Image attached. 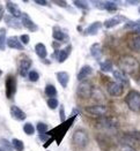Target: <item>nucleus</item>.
I'll use <instances>...</instances> for the list:
<instances>
[{"label": "nucleus", "instance_id": "obj_24", "mask_svg": "<svg viewBox=\"0 0 140 151\" xmlns=\"http://www.w3.org/2000/svg\"><path fill=\"white\" fill-rule=\"evenodd\" d=\"M35 52H36V54H37L38 57L41 58V59H45L46 58V55H48V50H46V47H45V45L43 44V43H37L36 45H35Z\"/></svg>", "mask_w": 140, "mask_h": 151}, {"label": "nucleus", "instance_id": "obj_1", "mask_svg": "<svg viewBox=\"0 0 140 151\" xmlns=\"http://www.w3.org/2000/svg\"><path fill=\"white\" fill-rule=\"evenodd\" d=\"M118 67L119 70L124 72L125 74L128 75H134L140 70V63L137 58L130 54H124L118 59Z\"/></svg>", "mask_w": 140, "mask_h": 151}, {"label": "nucleus", "instance_id": "obj_15", "mask_svg": "<svg viewBox=\"0 0 140 151\" xmlns=\"http://www.w3.org/2000/svg\"><path fill=\"white\" fill-rule=\"evenodd\" d=\"M93 67H90L88 65H85L83 67H81L80 68V70H79V73H78V75H76V78H78V81H80V82H83L87 77L93 74Z\"/></svg>", "mask_w": 140, "mask_h": 151}, {"label": "nucleus", "instance_id": "obj_34", "mask_svg": "<svg viewBox=\"0 0 140 151\" xmlns=\"http://www.w3.org/2000/svg\"><path fill=\"white\" fill-rule=\"evenodd\" d=\"M58 105H59V101H58L57 98H49L48 99V106L50 107L51 110H56L58 107Z\"/></svg>", "mask_w": 140, "mask_h": 151}, {"label": "nucleus", "instance_id": "obj_42", "mask_svg": "<svg viewBox=\"0 0 140 151\" xmlns=\"http://www.w3.org/2000/svg\"><path fill=\"white\" fill-rule=\"evenodd\" d=\"M125 4L126 5H138L140 4V0H127L125 1Z\"/></svg>", "mask_w": 140, "mask_h": 151}, {"label": "nucleus", "instance_id": "obj_31", "mask_svg": "<svg viewBox=\"0 0 140 151\" xmlns=\"http://www.w3.org/2000/svg\"><path fill=\"white\" fill-rule=\"evenodd\" d=\"M36 129H37V132L41 135H43V134H46L48 133L49 127H48L46 124H44V122H38L37 126H36Z\"/></svg>", "mask_w": 140, "mask_h": 151}, {"label": "nucleus", "instance_id": "obj_13", "mask_svg": "<svg viewBox=\"0 0 140 151\" xmlns=\"http://www.w3.org/2000/svg\"><path fill=\"white\" fill-rule=\"evenodd\" d=\"M102 25L103 23L100 22V21H95V22H93L91 24H89L86 29H85V31H83V36H95L97 32H99V30L102 28Z\"/></svg>", "mask_w": 140, "mask_h": 151}, {"label": "nucleus", "instance_id": "obj_40", "mask_svg": "<svg viewBox=\"0 0 140 151\" xmlns=\"http://www.w3.org/2000/svg\"><path fill=\"white\" fill-rule=\"evenodd\" d=\"M120 151H136V149H133V148H131V147H128L126 144H120Z\"/></svg>", "mask_w": 140, "mask_h": 151}, {"label": "nucleus", "instance_id": "obj_47", "mask_svg": "<svg viewBox=\"0 0 140 151\" xmlns=\"http://www.w3.org/2000/svg\"><path fill=\"white\" fill-rule=\"evenodd\" d=\"M1 75H2V70L0 69V77H1Z\"/></svg>", "mask_w": 140, "mask_h": 151}, {"label": "nucleus", "instance_id": "obj_11", "mask_svg": "<svg viewBox=\"0 0 140 151\" xmlns=\"http://www.w3.org/2000/svg\"><path fill=\"white\" fill-rule=\"evenodd\" d=\"M21 23L22 27H25V29H28L30 32H35L38 30V25L29 17V15L27 13H23L22 16H21Z\"/></svg>", "mask_w": 140, "mask_h": 151}, {"label": "nucleus", "instance_id": "obj_4", "mask_svg": "<svg viewBox=\"0 0 140 151\" xmlns=\"http://www.w3.org/2000/svg\"><path fill=\"white\" fill-rule=\"evenodd\" d=\"M72 142L78 148H81V149L86 148L89 143V136L87 134V132L83 130V129L75 130L74 134H73V137H72Z\"/></svg>", "mask_w": 140, "mask_h": 151}, {"label": "nucleus", "instance_id": "obj_45", "mask_svg": "<svg viewBox=\"0 0 140 151\" xmlns=\"http://www.w3.org/2000/svg\"><path fill=\"white\" fill-rule=\"evenodd\" d=\"M133 34H134V35H138V36H140V27H139V28H137V29H134Z\"/></svg>", "mask_w": 140, "mask_h": 151}, {"label": "nucleus", "instance_id": "obj_41", "mask_svg": "<svg viewBox=\"0 0 140 151\" xmlns=\"http://www.w3.org/2000/svg\"><path fill=\"white\" fill-rule=\"evenodd\" d=\"M56 5H59V7H67V2L66 1H59V0H54L53 1Z\"/></svg>", "mask_w": 140, "mask_h": 151}, {"label": "nucleus", "instance_id": "obj_26", "mask_svg": "<svg viewBox=\"0 0 140 151\" xmlns=\"http://www.w3.org/2000/svg\"><path fill=\"white\" fill-rule=\"evenodd\" d=\"M44 92L49 98H56L57 96V89L53 84H48L44 89Z\"/></svg>", "mask_w": 140, "mask_h": 151}, {"label": "nucleus", "instance_id": "obj_36", "mask_svg": "<svg viewBox=\"0 0 140 151\" xmlns=\"http://www.w3.org/2000/svg\"><path fill=\"white\" fill-rule=\"evenodd\" d=\"M140 27V21H127L125 28L126 29H137Z\"/></svg>", "mask_w": 140, "mask_h": 151}, {"label": "nucleus", "instance_id": "obj_43", "mask_svg": "<svg viewBox=\"0 0 140 151\" xmlns=\"http://www.w3.org/2000/svg\"><path fill=\"white\" fill-rule=\"evenodd\" d=\"M35 4L41 5V6H46L48 5V1H45V0H35Z\"/></svg>", "mask_w": 140, "mask_h": 151}, {"label": "nucleus", "instance_id": "obj_39", "mask_svg": "<svg viewBox=\"0 0 140 151\" xmlns=\"http://www.w3.org/2000/svg\"><path fill=\"white\" fill-rule=\"evenodd\" d=\"M132 139H134L137 142L140 143V132H131V133H127Z\"/></svg>", "mask_w": 140, "mask_h": 151}, {"label": "nucleus", "instance_id": "obj_38", "mask_svg": "<svg viewBox=\"0 0 140 151\" xmlns=\"http://www.w3.org/2000/svg\"><path fill=\"white\" fill-rule=\"evenodd\" d=\"M59 115H60V121H62V124L66 121V114H65V107H64V105L60 106V110H59Z\"/></svg>", "mask_w": 140, "mask_h": 151}, {"label": "nucleus", "instance_id": "obj_6", "mask_svg": "<svg viewBox=\"0 0 140 151\" xmlns=\"http://www.w3.org/2000/svg\"><path fill=\"white\" fill-rule=\"evenodd\" d=\"M93 91L94 89L91 87V84L89 82H81L79 84V87L76 89V93L80 98H83V99H88L93 96Z\"/></svg>", "mask_w": 140, "mask_h": 151}, {"label": "nucleus", "instance_id": "obj_5", "mask_svg": "<svg viewBox=\"0 0 140 151\" xmlns=\"http://www.w3.org/2000/svg\"><path fill=\"white\" fill-rule=\"evenodd\" d=\"M5 89H6V98L7 99H13L15 93H16V77L13 74L6 76Z\"/></svg>", "mask_w": 140, "mask_h": 151}, {"label": "nucleus", "instance_id": "obj_18", "mask_svg": "<svg viewBox=\"0 0 140 151\" xmlns=\"http://www.w3.org/2000/svg\"><path fill=\"white\" fill-rule=\"evenodd\" d=\"M127 46L130 50L134 51V52H140V36L133 35L127 40Z\"/></svg>", "mask_w": 140, "mask_h": 151}, {"label": "nucleus", "instance_id": "obj_27", "mask_svg": "<svg viewBox=\"0 0 140 151\" xmlns=\"http://www.w3.org/2000/svg\"><path fill=\"white\" fill-rule=\"evenodd\" d=\"M6 29L5 28H0V51L6 50Z\"/></svg>", "mask_w": 140, "mask_h": 151}, {"label": "nucleus", "instance_id": "obj_37", "mask_svg": "<svg viewBox=\"0 0 140 151\" xmlns=\"http://www.w3.org/2000/svg\"><path fill=\"white\" fill-rule=\"evenodd\" d=\"M20 40H21V43L23 44V45H28L29 44V42H30V37H29V35H21L20 36Z\"/></svg>", "mask_w": 140, "mask_h": 151}, {"label": "nucleus", "instance_id": "obj_3", "mask_svg": "<svg viewBox=\"0 0 140 151\" xmlns=\"http://www.w3.org/2000/svg\"><path fill=\"white\" fill-rule=\"evenodd\" d=\"M125 103L127 107L136 113H140V93L136 90L128 91L125 97Z\"/></svg>", "mask_w": 140, "mask_h": 151}, {"label": "nucleus", "instance_id": "obj_12", "mask_svg": "<svg viewBox=\"0 0 140 151\" xmlns=\"http://www.w3.org/2000/svg\"><path fill=\"white\" fill-rule=\"evenodd\" d=\"M6 45L8 47H11V49H14V50H19V51L25 50V45L21 43L20 38H17L16 36H11V37L7 38Z\"/></svg>", "mask_w": 140, "mask_h": 151}, {"label": "nucleus", "instance_id": "obj_29", "mask_svg": "<svg viewBox=\"0 0 140 151\" xmlns=\"http://www.w3.org/2000/svg\"><path fill=\"white\" fill-rule=\"evenodd\" d=\"M12 145H13V148H14V150L15 151H23L25 150V144H23V142L19 139H12Z\"/></svg>", "mask_w": 140, "mask_h": 151}, {"label": "nucleus", "instance_id": "obj_49", "mask_svg": "<svg viewBox=\"0 0 140 151\" xmlns=\"http://www.w3.org/2000/svg\"><path fill=\"white\" fill-rule=\"evenodd\" d=\"M138 11H139V14H140V7H139V9H138Z\"/></svg>", "mask_w": 140, "mask_h": 151}, {"label": "nucleus", "instance_id": "obj_48", "mask_svg": "<svg viewBox=\"0 0 140 151\" xmlns=\"http://www.w3.org/2000/svg\"><path fill=\"white\" fill-rule=\"evenodd\" d=\"M138 83H139V84H140V77H139V78H138Z\"/></svg>", "mask_w": 140, "mask_h": 151}, {"label": "nucleus", "instance_id": "obj_30", "mask_svg": "<svg viewBox=\"0 0 140 151\" xmlns=\"http://www.w3.org/2000/svg\"><path fill=\"white\" fill-rule=\"evenodd\" d=\"M117 8H118V6L114 1H105L103 5V9H105L108 12H116Z\"/></svg>", "mask_w": 140, "mask_h": 151}, {"label": "nucleus", "instance_id": "obj_19", "mask_svg": "<svg viewBox=\"0 0 140 151\" xmlns=\"http://www.w3.org/2000/svg\"><path fill=\"white\" fill-rule=\"evenodd\" d=\"M52 37L56 42H64V40H67L68 37L66 34H64V31L59 28V27H53L52 29Z\"/></svg>", "mask_w": 140, "mask_h": 151}, {"label": "nucleus", "instance_id": "obj_10", "mask_svg": "<svg viewBox=\"0 0 140 151\" xmlns=\"http://www.w3.org/2000/svg\"><path fill=\"white\" fill-rule=\"evenodd\" d=\"M125 21L127 22L125 16H123V15H115L114 17L105 20V21L103 22V27L107 28V29H111V28H115L116 25L120 24L122 22H125Z\"/></svg>", "mask_w": 140, "mask_h": 151}, {"label": "nucleus", "instance_id": "obj_23", "mask_svg": "<svg viewBox=\"0 0 140 151\" xmlns=\"http://www.w3.org/2000/svg\"><path fill=\"white\" fill-rule=\"evenodd\" d=\"M90 54L94 59L96 60H100L102 58V47L100 45V43H94L91 46H90Z\"/></svg>", "mask_w": 140, "mask_h": 151}, {"label": "nucleus", "instance_id": "obj_22", "mask_svg": "<svg viewBox=\"0 0 140 151\" xmlns=\"http://www.w3.org/2000/svg\"><path fill=\"white\" fill-rule=\"evenodd\" d=\"M56 75H57V80H58L59 84L64 89L67 88L68 82H70V75H68V73H66V72H58Z\"/></svg>", "mask_w": 140, "mask_h": 151}, {"label": "nucleus", "instance_id": "obj_2", "mask_svg": "<svg viewBox=\"0 0 140 151\" xmlns=\"http://www.w3.org/2000/svg\"><path fill=\"white\" fill-rule=\"evenodd\" d=\"M96 127L107 132H115L119 128V121L114 116H102L97 119Z\"/></svg>", "mask_w": 140, "mask_h": 151}, {"label": "nucleus", "instance_id": "obj_44", "mask_svg": "<svg viewBox=\"0 0 140 151\" xmlns=\"http://www.w3.org/2000/svg\"><path fill=\"white\" fill-rule=\"evenodd\" d=\"M59 46H60V43H59V42H53V43H52V47L54 49V51L58 50Z\"/></svg>", "mask_w": 140, "mask_h": 151}, {"label": "nucleus", "instance_id": "obj_32", "mask_svg": "<svg viewBox=\"0 0 140 151\" xmlns=\"http://www.w3.org/2000/svg\"><path fill=\"white\" fill-rule=\"evenodd\" d=\"M23 132L27 135H33L35 133V127L33 126L30 122H25L23 125Z\"/></svg>", "mask_w": 140, "mask_h": 151}, {"label": "nucleus", "instance_id": "obj_50", "mask_svg": "<svg viewBox=\"0 0 140 151\" xmlns=\"http://www.w3.org/2000/svg\"><path fill=\"white\" fill-rule=\"evenodd\" d=\"M0 151H4V150H2V149H1V148H0Z\"/></svg>", "mask_w": 140, "mask_h": 151}, {"label": "nucleus", "instance_id": "obj_9", "mask_svg": "<svg viewBox=\"0 0 140 151\" xmlns=\"http://www.w3.org/2000/svg\"><path fill=\"white\" fill-rule=\"evenodd\" d=\"M31 59L29 57H22L20 60H19V74L25 77V76L29 74V69L31 67Z\"/></svg>", "mask_w": 140, "mask_h": 151}, {"label": "nucleus", "instance_id": "obj_14", "mask_svg": "<svg viewBox=\"0 0 140 151\" xmlns=\"http://www.w3.org/2000/svg\"><path fill=\"white\" fill-rule=\"evenodd\" d=\"M6 9L8 11V13L14 16V17H16V19H19V17H21L22 16V14L23 13L21 12V9L17 7V5L16 4H14L13 1H6Z\"/></svg>", "mask_w": 140, "mask_h": 151}, {"label": "nucleus", "instance_id": "obj_21", "mask_svg": "<svg viewBox=\"0 0 140 151\" xmlns=\"http://www.w3.org/2000/svg\"><path fill=\"white\" fill-rule=\"evenodd\" d=\"M72 52V46L71 45H67L66 47H64L62 50H59V55H58V63H63L66 61V59L70 57Z\"/></svg>", "mask_w": 140, "mask_h": 151}, {"label": "nucleus", "instance_id": "obj_17", "mask_svg": "<svg viewBox=\"0 0 140 151\" xmlns=\"http://www.w3.org/2000/svg\"><path fill=\"white\" fill-rule=\"evenodd\" d=\"M5 22H6V24L8 25V27H11L13 29L20 30V29L22 28V23L19 21V19L12 16L11 14H9V15H5Z\"/></svg>", "mask_w": 140, "mask_h": 151}, {"label": "nucleus", "instance_id": "obj_35", "mask_svg": "<svg viewBox=\"0 0 140 151\" xmlns=\"http://www.w3.org/2000/svg\"><path fill=\"white\" fill-rule=\"evenodd\" d=\"M73 5L76 6L78 8H80V9H88V4L86 2V1H79V0H75V1H73Z\"/></svg>", "mask_w": 140, "mask_h": 151}, {"label": "nucleus", "instance_id": "obj_28", "mask_svg": "<svg viewBox=\"0 0 140 151\" xmlns=\"http://www.w3.org/2000/svg\"><path fill=\"white\" fill-rule=\"evenodd\" d=\"M0 148L4 151H13L14 148L12 145V142H9L7 139H0Z\"/></svg>", "mask_w": 140, "mask_h": 151}, {"label": "nucleus", "instance_id": "obj_25", "mask_svg": "<svg viewBox=\"0 0 140 151\" xmlns=\"http://www.w3.org/2000/svg\"><path fill=\"white\" fill-rule=\"evenodd\" d=\"M100 67H101L102 72H104V73H110V72H112L114 63H112L111 60H105V61L100 63Z\"/></svg>", "mask_w": 140, "mask_h": 151}, {"label": "nucleus", "instance_id": "obj_16", "mask_svg": "<svg viewBox=\"0 0 140 151\" xmlns=\"http://www.w3.org/2000/svg\"><path fill=\"white\" fill-rule=\"evenodd\" d=\"M9 112H11V115L13 116V119H15V120H17V121H25V118H27V115H25V112H23L20 107H17L16 105L11 106Z\"/></svg>", "mask_w": 140, "mask_h": 151}, {"label": "nucleus", "instance_id": "obj_8", "mask_svg": "<svg viewBox=\"0 0 140 151\" xmlns=\"http://www.w3.org/2000/svg\"><path fill=\"white\" fill-rule=\"evenodd\" d=\"M107 92L112 97H119L124 92V86L118 82H109L107 84Z\"/></svg>", "mask_w": 140, "mask_h": 151}, {"label": "nucleus", "instance_id": "obj_20", "mask_svg": "<svg viewBox=\"0 0 140 151\" xmlns=\"http://www.w3.org/2000/svg\"><path fill=\"white\" fill-rule=\"evenodd\" d=\"M114 77H115V80H116V82H118V83H120V84H123V86H128V84H130V81H128V78H127V75L124 72L119 70V69L114 70Z\"/></svg>", "mask_w": 140, "mask_h": 151}, {"label": "nucleus", "instance_id": "obj_46", "mask_svg": "<svg viewBox=\"0 0 140 151\" xmlns=\"http://www.w3.org/2000/svg\"><path fill=\"white\" fill-rule=\"evenodd\" d=\"M2 16H4V9H2V7L0 6V20L2 19Z\"/></svg>", "mask_w": 140, "mask_h": 151}, {"label": "nucleus", "instance_id": "obj_33", "mask_svg": "<svg viewBox=\"0 0 140 151\" xmlns=\"http://www.w3.org/2000/svg\"><path fill=\"white\" fill-rule=\"evenodd\" d=\"M28 77L31 82H37L39 80V74H38L37 70H30L29 74H28Z\"/></svg>", "mask_w": 140, "mask_h": 151}, {"label": "nucleus", "instance_id": "obj_7", "mask_svg": "<svg viewBox=\"0 0 140 151\" xmlns=\"http://www.w3.org/2000/svg\"><path fill=\"white\" fill-rule=\"evenodd\" d=\"M85 111L90 115L97 116V118H102L105 116V114L108 113V107L105 105L102 104H97V105H91V106H86Z\"/></svg>", "mask_w": 140, "mask_h": 151}]
</instances>
